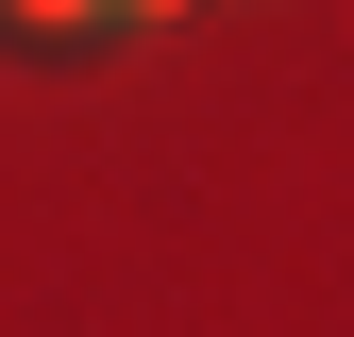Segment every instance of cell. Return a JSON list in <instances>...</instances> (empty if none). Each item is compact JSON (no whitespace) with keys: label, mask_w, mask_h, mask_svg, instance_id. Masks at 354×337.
<instances>
[{"label":"cell","mask_w":354,"mask_h":337,"mask_svg":"<svg viewBox=\"0 0 354 337\" xmlns=\"http://www.w3.org/2000/svg\"><path fill=\"white\" fill-rule=\"evenodd\" d=\"M17 34H102V17H136V0H0Z\"/></svg>","instance_id":"6da1fadb"}]
</instances>
